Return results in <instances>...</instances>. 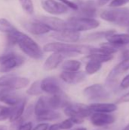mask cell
Returning a JSON list of instances; mask_svg holds the SVG:
<instances>
[{
	"instance_id": "obj_41",
	"label": "cell",
	"mask_w": 129,
	"mask_h": 130,
	"mask_svg": "<svg viewBox=\"0 0 129 130\" xmlns=\"http://www.w3.org/2000/svg\"><path fill=\"white\" fill-rule=\"evenodd\" d=\"M120 27H128L129 28V16H128L120 24Z\"/></svg>"
},
{
	"instance_id": "obj_37",
	"label": "cell",
	"mask_w": 129,
	"mask_h": 130,
	"mask_svg": "<svg viewBox=\"0 0 129 130\" xmlns=\"http://www.w3.org/2000/svg\"><path fill=\"white\" fill-rule=\"evenodd\" d=\"M49 124L46 123H41L38 125H36L32 130H48L49 129Z\"/></svg>"
},
{
	"instance_id": "obj_13",
	"label": "cell",
	"mask_w": 129,
	"mask_h": 130,
	"mask_svg": "<svg viewBox=\"0 0 129 130\" xmlns=\"http://www.w3.org/2000/svg\"><path fill=\"white\" fill-rule=\"evenodd\" d=\"M41 88L43 92L50 95L62 92L59 81L54 77H47L41 80Z\"/></svg>"
},
{
	"instance_id": "obj_2",
	"label": "cell",
	"mask_w": 129,
	"mask_h": 130,
	"mask_svg": "<svg viewBox=\"0 0 129 130\" xmlns=\"http://www.w3.org/2000/svg\"><path fill=\"white\" fill-rule=\"evenodd\" d=\"M97 47H94L87 44H77L62 42H52L45 44L43 50L45 53H60L66 56H73L78 54L89 55L95 53Z\"/></svg>"
},
{
	"instance_id": "obj_18",
	"label": "cell",
	"mask_w": 129,
	"mask_h": 130,
	"mask_svg": "<svg viewBox=\"0 0 129 130\" xmlns=\"http://www.w3.org/2000/svg\"><path fill=\"white\" fill-rule=\"evenodd\" d=\"M128 70H129V59H123L110 71L107 76V81H115L122 74L127 72Z\"/></svg>"
},
{
	"instance_id": "obj_40",
	"label": "cell",
	"mask_w": 129,
	"mask_h": 130,
	"mask_svg": "<svg viewBox=\"0 0 129 130\" xmlns=\"http://www.w3.org/2000/svg\"><path fill=\"white\" fill-rule=\"evenodd\" d=\"M48 130H61L60 123H56V124H52L49 126Z\"/></svg>"
},
{
	"instance_id": "obj_15",
	"label": "cell",
	"mask_w": 129,
	"mask_h": 130,
	"mask_svg": "<svg viewBox=\"0 0 129 130\" xmlns=\"http://www.w3.org/2000/svg\"><path fill=\"white\" fill-rule=\"evenodd\" d=\"M24 99L22 96L14 92L13 90L4 88V90L0 92V101L10 107L17 104Z\"/></svg>"
},
{
	"instance_id": "obj_34",
	"label": "cell",
	"mask_w": 129,
	"mask_h": 130,
	"mask_svg": "<svg viewBox=\"0 0 129 130\" xmlns=\"http://www.w3.org/2000/svg\"><path fill=\"white\" fill-rule=\"evenodd\" d=\"M59 2L64 3L69 8H71L74 11H78V4H76L75 2H74L72 1H70V0H59Z\"/></svg>"
},
{
	"instance_id": "obj_4",
	"label": "cell",
	"mask_w": 129,
	"mask_h": 130,
	"mask_svg": "<svg viewBox=\"0 0 129 130\" xmlns=\"http://www.w3.org/2000/svg\"><path fill=\"white\" fill-rule=\"evenodd\" d=\"M30 84V80L25 77L16 76L8 74L0 77V87L9 90H19L26 88Z\"/></svg>"
},
{
	"instance_id": "obj_19",
	"label": "cell",
	"mask_w": 129,
	"mask_h": 130,
	"mask_svg": "<svg viewBox=\"0 0 129 130\" xmlns=\"http://www.w3.org/2000/svg\"><path fill=\"white\" fill-rule=\"evenodd\" d=\"M107 42L121 48L129 44V33L128 34H113L106 38Z\"/></svg>"
},
{
	"instance_id": "obj_7",
	"label": "cell",
	"mask_w": 129,
	"mask_h": 130,
	"mask_svg": "<svg viewBox=\"0 0 129 130\" xmlns=\"http://www.w3.org/2000/svg\"><path fill=\"white\" fill-rule=\"evenodd\" d=\"M83 94L88 100L95 101L107 100L110 97V93L101 84H94L85 88Z\"/></svg>"
},
{
	"instance_id": "obj_1",
	"label": "cell",
	"mask_w": 129,
	"mask_h": 130,
	"mask_svg": "<svg viewBox=\"0 0 129 130\" xmlns=\"http://www.w3.org/2000/svg\"><path fill=\"white\" fill-rule=\"evenodd\" d=\"M7 40L9 45H17L21 51L33 59H41L43 57V50L40 45L26 34L18 30L7 34Z\"/></svg>"
},
{
	"instance_id": "obj_39",
	"label": "cell",
	"mask_w": 129,
	"mask_h": 130,
	"mask_svg": "<svg viewBox=\"0 0 129 130\" xmlns=\"http://www.w3.org/2000/svg\"><path fill=\"white\" fill-rule=\"evenodd\" d=\"M113 0H98L97 3L98 6L102 7V6H104V5H107L109 2H111Z\"/></svg>"
},
{
	"instance_id": "obj_33",
	"label": "cell",
	"mask_w": 129,
	"mask_h": 130,
	"mask_svg": "<svg viewBox=\"0 0 129 130\" xmlns=\"http://www.w3.org/2000/svg\"><path fill=\"white\" fill-rule=\"evenodd\" d=\"M75 123L71 120V119H66L64 121H62L61 123H60V126H61V129L63 130H67L70 129L71 128L73 127Z\"/></svg>"
},
{
	"instance_id": "obj_44",
	"label": "cell",
	"mask_w": 129,
	"mask_h": 130,
	"mask_svg": "<svg viewBox=\"0 0 129 130\" xmlns=\"http://www.w3.org/2000/svg\"><path fill=\"white\" fill-rule=\"evenodd\" d=\"M74 130H87V129L84 127H80V128H78V129H75Z\"/></svg>"
},
{
	"instance_id": "obj_25",
	"label": "cell",
	"mask_w": 129,
	"mask_h": 130,
	"mask_svg": "<svg viewBox=\"0 0 129 130\" xmlns=\"http://www.w3.org/2000/svg\"><path fill=\"white\" fill-rule=\"evenodd\" d=\"M102 66L103 64L99 62L89 59L85 66V72L87 75H94L101 69Z\"/></svg>"
},
{
	"instance_id": "obj_38",
	"label": "cell",
	"mask_w": 129,
	"mask_h": 130,
	"mask_svg": "<svg viewBox=\"0 0 129 130\" xmlns=\"http://www.w3.org/2000/svg\"><path fill=\"white\" fill-rule=\"evenodd\" d=\"M129 102V92L124 94L122 98H120L117 101V104H122V103H128Z\"/></svg>"
},
{
	"instance_id": "obj_17",
	"label": "cell",
	"mask_w": 129,
	"mask_h": 130,
	"mask_svg": "<svg viewBox=\"0 0 129 130\" xmlns=\"http://www.w3.org/2000/svg\"><path fill=\"white\" fill-rule=\"evenodd\" d=\"M65 56L60 53H52L46 59L43 64V69L46 71H52L58 68V66L62 62Z\"/></svg>"
},
{
	"instance_id": "obj_11",
	"label": "cell",
	"mask_w": 129,
	"mask_h": 130,
	"mask_svg": "<svg viewBox=\"0 0 129 130\" xmlns=\"http://www.w3.org/2000/svg\"><path fill=\"white\" fill-rule=\"evenodd\" d=\"M78 10L77 15L80 17H86L94 18L97 14V3L94 1L88 0L86 2H81L78 4Z\"/></svg>"
},
{
	"instance_id": "obj_35",
	"label": "cell",
	"mask_w": 129,
	"mask_h": 130,
	"mask_svg": "<svg viewBox=\"0 0 129 130\" xmlns=\"http://www.w3.org/2000/svg\"><path fill=\"white\" fill-rule=\"evenodd\" d=\"M33 129V124L31 122H27L21 124L16 130H32Z\"/></svg>"
},
{
	"instance_id": "obj_14",
	"label": "cell",
	"mask_w": 129,
	"mask_h": 130,
	"mask_svg": "<svg viewBox=\"0 0 129 130\" xmlns=\"http://www.w3.org/2000/svg\"><path fill=\"white\" fill-rule=\"evenodd\" d=\"M116 121V117L107 113H93L90 116L91 123L98 127L113 124Z\"/></svg>"
},
{
	"instance_id": "obj_5",
	"label": "cell",
	"mask_w": 129,
	"mask_h": 130,
	"mask_svg": "<svg viewBox=\"0 0 129 130\" xmlns=\"http://www.w3.org/2000/svg\"><path fill=\"white\" fill-rule=\"evenodd\" d=\"M100 16L103 20L119 26V24L129 16V9L128 8H112L111 9L105 10L101 12Z\"/></svg>"
},
{
	"instance_id": "obj_10",
	"label": "cell",
	"mask_w": 129,
	"mask_h": 130,
	"mask_svg": "<svg viewBox=\"0 0 129 130\" xmlns=\"http://www.w3.org/2000/svg\"><path fill=\"white\" fill-rule=\"evenodd\" d=\"M50 37L59 42L75 43L81 40V32L73 30L53 31L50 34Z\"/></svg>"
},
{
	"instance_id": "obj_6",
	"label": "cell",
	"mask_w": 129,
	"mask_h": 130,
	"mask_svg": "<svg viewBox=\"0 0 129 130\" xmlns=\"http://www.w3.org/2000/svg\"><path fill=\"white\" fill-rule=\"evenodd\" d=\"M24 61L25 59L23 56L14 53L3 55L0 57V72L8 73L22 66Z\"/></svg>"
},
{
	"instance_id": "obj_30",
	"label": "cell",
	"mask_w": 129,
	"mask_h": 130,
	"mask_svg": "<svg viewBox=\"0 0 129 130\" xmlns=\"http://www.w3.org/2000/svg\"><path fill=\"white\" fill-rule=\"evenodd\" d=\"M22 8L29 14H33L34 12V5L33 0H18Z\"/></svg>"
},
{
	"instance_id": "obj_3",
	"label": "cell",
	"mask_w": 129,
	"mask_h": 130,
	"mask_svg": "<svg viewBox=\"0 0 129 130\" xmlns=\"http://www.w3.org/2000/svg\"><path fill=\"white\" fill-rule=\"evenodd\" d=\"M68 30L82 32L97 29L100 26V21L95 18L74 16L68 18Z\"/></svg>"
},
{
	"instance_id": "obj_9",
	"label": "cell",
	"mask_w": 129,
	"mask_h": 130,
	"mask_svg": "<svg viewBox=\"0 0 129 130\" xmlns=\"http://www.w3.org/2000/svg\"><path fill=\"white\" fill-rule=\"evenodd\" d=\"M36 20L41 21L46 24L51 30L53 31H61V30H68V23L66 20H63L56 17L50 16H40L36 18Z\"/></svg>"
},
{
	"instance_id": "obj_23",
	"label": "cell",
	"mask_w": 129,
	"mask_h": 130,
	"mask_svg": "<svg viewBox=\"0 0 129 130\" xmlns=\"http://www.w3.org/2000/svg\"><path fill=\"white\" fill-rule=\"evenodd\" d=\"M115 33H116L115 30H107L97 31V32H94V33H91V34H88L87 37H85L84 40H86V41H96V40H102V39H106L107 37H109V36H111L112 34H113Z\"/></svg>"
},
{
	"instance_id": "obj_26",
	"label": "cell",
	"mask_w": 129,
	"mask_h": 130,
	"mask_svg": "<svg viewBox=\"0 0 129 130\" xmlns=\"http://www.w3.org/2000/svg\"><path fill=\"white\" fill-rule=\"evenodd\" d=\"M15 30H17V28L8 20L4 18H0V32L8 34Z\"/></svg>"
},
{
	"instance_id": "obj_20",
	"label": "cell",
	"mask_w": 129,
	"mask_h": 130,
	"mask_svg": "<svg viewBox=\"0 0 129 130\" xmlns=\"http://www.w3.org/2000/svg\"><path fill=\"white\" fill-rule=\"evenodd\" d=\"M93 112L110 113L117 110L118 107L116 104L112 103H94L89 105Z\"/></svg>"
},
{
	"instance_id": "obj_22",
	"label": "cell",
	"mask_w": 129,
	"mask_h": 130,
	"mask_svg": "<svg viewBox=\"0 0 129 130\" xmlns=\"http://www.w3.org/2000/svg\"><path fill=\"white\" fill-rule=\"evenodd\" d=\"M113 57H114V56L113 54L102 53L100 50V48H98L97 52L90 53L87 56V59L99 62L102 64L104 62H108L111 61L113 59Z\"/></svg>"
},
{
	"instance_id": "obj_16",
	"label": "cell",
	"mask_w": 129,
	"mask_h": 130,
	"mask_svg": "<svg viewBox=\"0 0 129 130\" xmlns=\"http://www.w3.org/2000/svg\"><path fill=\"white\" fill-rule=\"evenodd\" d=\"M87 73L84 72H67L62 71L60 74L61 79L65 83L74 85L84 82L86 79Z\"/></svg>"
},
{
	"instance_id": "obj_43",
	"label": "cell",
	"mask_w": 129,
	"mask_h": 130,
	"mask_svg": "<svg viewBox=\"0 0 129 130\" xmlns=\"http://www.w3.org/2000/svg\"><path fill=\"white\" fill-rule=\"evenodd\" d=\"M0 130H8V127L4 125H0Z\"/></svg>"
},
{
	"instance_id": "obj_32",
	"label": "cell",
	"mask_w": 129,
	"mask_h": 130,
	"mask_svg": "<svg viewBox=\"0 0 129 130\" xmlns=\"http://www.w3.org/2000/svg\"><path fill=\"white\" fill-rule=\"evenodd\" d=\"M129 3V0H113L109 3L110 8H121L122 6Z\"/></svg>"
},
{
	"instance_id": "obj_31",
	"label": "cell",
	"mask_w": 129,
	"mask_h": 130,
	"mask_svg": "<svg viewBox=\"0 0 129 130\" xmlns=\"http://www.w3.org/2000/svg\"><path fill=\"white\" fill-rule=\"evenodd\" d=\"M11 112V107L0 105V122L9 120Z\"/></svg>"
},
{
	"instance_id": "obj_27",
	"label": "cell",
	"mask_w": 129,
	"mask_h": 130,
	"mask_svg": "<svg viewBox=\"0 0 129 130\" xmlns=\"http://www.w3.org/2000/svg\"><path fill=\"white\" fill-rule=\"evenodd\" d=\"M60 117H61V114L59 113L56 112L53 110H51L46 112V113H44L43 115L36 117V120L38 121H53V120H59Z\"/></svg>"
},
{
	"instance_id": "obj_36",
	"label": "cell",
	"mask_w": 129,
	"mask_h": 130,
	"mask_svg": "<svg viewBox=\"0 0 129 130\" xmlns=\"http://www.w3.org/2000/svg\"><path fill=\"white\" fill-rule=\"evenodd\" d=\"M120 86L122 89H127L129 88V74L123 78L120 83Z\"/></svg>"
},
{
	"instance_id": "obj_45",
	"label": "cell",
	"mask_w": 129,
	"mask_h": 130,
	"mask_svg": "<svg viewBox=\"0 0 129 130\" xmlns=\"http://www.w3.org/2000/svg\"><path fill=\"white\" fill-rule=\"evenodd\" d=\"M123 130H129V124L128 125V126H126V127H125V129H124Z\"/></svg>"
},
{
	"instance_id": "obj_8",
	"label": "cell",
	"mask_w": 129,
	"mask_h": 130,
	"mask_svg": "<svg viewBox=\"0 0 129 130\" xmlns=\"http://www.w3.org/2000/svg\"><path fill=\"white\" fill-rule=\"evenodd\" d=\"M42 8L52 15H61L68 11V7L56 0H43L41 2Z\"/></svg>"
},
{
	"instance_id": "obj_12",
	"label": "cell",
	"mask_w": 129,
	"mask_h": 130,
	"mask_svg": "<svg viewBox=\"0 0 129 130\" xmlns=\"http://www.w3.org/2000/svg\"><path fill=\"white\" fill-rule=\"evenodd\" d=\"M23 27L30 34L36 36L44 35L49 34L51 31V29L46 24L37 20H35L33 21L24 22L23 24Z\"/></svg>"
},
{
	"instance_id": "obj_29",
	"label": "cell",
	"mask_w": 129,
	"mask_h": 130,
	"mask_svg": "<svg viewBox=\"0 0 129 130\" xmlns=\"http://www.w3.org/2000/svg\"><path fill=\"white\" fill-rule=\"evenodd\" d=\"M100 50L102 53H108V54H115L118 52L119 50V47L114 46L113 44L107 42V43H101L100 44Z\"/></svg>"
},
{
	"instance_id": "obj_28",
	"label": "cell",
	"mask_w": 129,
	"mask_h": 130,
	"mask_svg": "<svg viewBox=\"0 0 129 130\" xmlns=\"http://www.w3.org/2000/svg\"><path fill=\"white\" fill-rule=\"evenodd\" d=\"M43 90L41 88V81L38 80L34 82L27 90V94L31 96H37L40 95L43 93Z\"/></svg>"
},
{
	"instance_id": "obj_21",
	"label": "cell",
	"mask_w": 129,
	"mask_h": 130,
	"mask_svg": "<svg viewBox=\"0 0 129 130\" xmlns=\"http://www.w3.org/2000/svg\"><path fill=\"white\" fill-rule=\"evenodd\" d=\"M26 107V99L24 98L17 104L11 107V116L9 118V121L11 123L15 122L20 119H21L24 116Z\"/></svg>"
},
{
	"instance_id": "obj_24",
	"label": "cell",
	"mask_w": 129,
	"mask_h": 130,
	"mask_svg": "<svg viewBox=\"0 0 129 130\" xmlns=\"http://www.w3.org/2000/svg\"><path fill=\"white\" fill-rule=\"evenodd\" d=\"M81 67V62L76 59H68L62 65L63 71L67 72H78Z\"/></svg>"
},
{
	"instance_id": "obj_42",
	"label": "cell",
	"mask_w": 129,
	"mask_h": 130,
	"mask_svg": "<svg viewBox=\"0 0 129 130\" xmlns=\"http://www.w3.org/2000/svg\"><path fill=\"white\" fill-rule=\"evenodd\" d=\"M122 59H129V50H125L122 52Z\"/></svg>"
}]
</instances>
